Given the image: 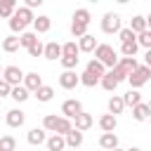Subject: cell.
<instances>
[{
    "label": "cell",
    "mask_w": 151,
    "mask_h": 151,
    "mask_svg": "<svg viewBox=\"0 0 151 151\" xmlns=\"http://www.w3.org/2000/svg\"><path fill=\"white\" fill-rule=\"evenodd\" d=\"M137 66H139V64H137V59H134V57H120V59H118V64H116L109 73L116 78V83H123V80H127V78L137 71Z\"/></svg>",
    "instance_id": "1"
},
{
    "label": "cell",
    "mask_w": 151,
    "mask_h": 151,
    "mask_svg": "<svg viewBox=\"0 0 151 151\" xmlns=\"http://www.w3.org/2000/svg\"><path fill=\"white\" fill-rule=\"evenodd\" d=\"M94 59L97 61H101L104 66H116L118 64V52L111 47V45H106V42H101V45H97V50H94Z\"/></svg>",
    "instance_id": "2"
},
{
    "label": "cell",
    "mask_w": 151,
    "mask_h": 151,
    "mask_svg": "<svg viewBox=\"0 0 151 151\" xmlns=\"http://www.w3.org/2000/svg\"><path fill=\"white\" fill-rule=\"evenodd\" d=\"M151 80V68H146L144 64L142 66H137V71L127 78V83H130V90H139L142 85H146Z\"/></svg>",
    "instance_id": "3"
},
{
    "label": "cell",
    "mask_w": 151,
    "mask_h": 151,
    "mask_svg": "<svg viewBox=\"0 0 151 151\" xmlns=\"http://www.w3.org/2000/svg\"><path fill=\"white\" fill-rule=\"evenodd\" d=\"M24 76H26V73H24L19 66H5V68H2V80H5L7 85H12V87L21 85Z\"/></svg>",
    "instance_id": "4"
},
{
    "label": "cell",
    "mask_w": 151,
    "mask_h": 151,
    "mask_svg": "<svg viewBox=\"0 0 151 151\" xmlns=\"http://www.w3.org/2000/svg\"><path fill=\"white\" fill-rule=\"evenodd\" d=\"M120 28H123L120 17H118L116 12H106L104 19H101V31H104V33H118Z\"/></svg>",
    "instance_id": "5"
},
{
    "label": "cell",
    "mask_w": 151,
    "mask_h": 151,
    "mask_svg": "<svg viewBox=\"0 0 151 151\" xmlns=\"http://www.w3.org/2000/svg\"><path fill=\"white\" fill-rule=\"evenodd\" d=\"M78 113H83V104H80L78 99H66V101L61 104V116H64V118L73 120Z\"/></svg>",
    "instance_id": "6"
},
{
    "label": "cell",
    "mask_w": 151,
    "mask_h": 151,
    "mask_svg": "<svg viewBox=\"0 0 151 151\" xmlns=\"http://www.w3.org/2000/svg\"><path fill=\"white\" fill-rule=\"evenodd\" d=\"M59 85H61L64 90H73V87L80 85V76H78L76 71H64V73L59 76Z\"/></svg>",
    "instance_id": "7"
},
{
    "label": "cell",
    "mask_w": 151,
    "mask_h": 151,
    "mask_svg": "<svg viewBox=\"0 0 151 151\" xmlns=\"http://www.w3.org/2000/svg\"><path fill=\"white\" fill-rule=\"evenodd\" d=\"M5 120H7L9 127H21V125L26 123V113H24L21 109H9L7 116H5Z\"/></svg>",
    "instance_id": "8"
},
{
    "label": "cell",
    "mask_w": 151,
    "mask_h": 151,
    "mask_svg": "<svg viewBox=\"0 0 151 151\" xmlns=\"http://www.w3.org/2000/svg\"><path fill=\"white\" fill-rule=\"evenodd\" d=\"M71 123H73V130L85 132V130H90V127H92V123H94V120H92V116H90V113H85V111H83V113H78Z\"/></svg>",
    "instance_id": "9"
},
{
    "label": "cell",
    "mask_w": 151,
    "mask_h": 151,
    "mask_svg": "<svg viewBox=\"0 0 151 151\" xmlns=\"http://www.w3.org/2000/svg\"><path fill=\"white\" fill-rule=\"evenodd\" d=\"M24 87H26L28 92H38V90L42 87V76H38L35 71H33V73H26V76H24Z\"/></svg>",
    "instance_id": "10"
},
{
    "label": "cell",
    "mask_w": 151,
    "mask_h": 151,
    "mask_svg": "<svg viewBox=\"0 0 151 151\" xmlns=\"http://www.w3.org/2000/svg\"><path fill=\"white\" fill-rule=\"evenodd\" d=\"M26 139H28V144L40 146V144H45V142H47V132H45L42 127H33V130H28Z\"/></svg>",
    "instance_id": "11"
},
{
    "label": "cell",
    "mask_w": 151,
    "mask_h": 151,
    "mask_svg": "<svg viewBox=\"0 0 151 151\" xmlns=\"http://www.w3.org/2000/svg\"><path fill=\"white\" fill-rule=\"evenodd\" d=\"M99 146L106 149V151L118 149V137H116V132H101V137H99Z\"/></svg>",
    "instance_id": "12"
},
{
    "label": "cell",
    "mask_w": 151,
    "mask_h": 151,
    "mask_svg": "<svg viewBox=\"0 0 151 151\" xmlns=\"http://www.w3.org/2000/svg\"><path fill=\"white\" fill-rule=\"evenodd\" d=\"M99 127H101V132H116V127H118V118L111 116V113H104V116L99 118Z\"/></svg>",
    "instance_id": "13"
},
{
    "label": "cell",
    "mask_w": 151,
    "mask_h": 151,
    "mask_svg": "<svg viewBox=\"0 0 151 151\" xmlns=\"http://www.w3.org/2000/svg\"><path fill=\"white\" fill-rule=\"evenodd\" d=\"M33 28H35V35H38V33H47V31L52 28V19L45 17V14H40V17L33 19Z\"/></svg>",
    "instance_id": "14"
},
{
    "label": "cell",
    "mask_w": 151,
    "mask_h": 151,
    "mask_svg": "<svg viewBox=\"0 0 151 151\" xmlns=\"http://www.w3.org/2000/svg\"><path fill=\"white\" fill-rule=\"evenodd\" d=\"M45 146H47V151H64L66 149V139L61 134H52V137H47Z\"/></svg>",
    "instance_id": "15"
},
{
    "label": "cell",
    "mask_w": 151,
    "mask_h": 151,
    "mask_svg": "<svg viewBox=\"0 0 151 151\" xmlns=\"http://www.w3.org/2000/svg\"><path fill=\"white\" fill-rule=\"evenodd\" d=\"M45 59H61V45L59 42H45V52H42Z\"/></svg>",
    "instance_id": "16"
},
{
    "label": "cell",
    "mask_w": 151,
    "mask_h": 151,
    "mask_svg": "<svg viewBox=\"0 0 151 151\" xmlns=\"http://www.w3.org/2000/svg\"><path fill=\"white\" fill-rule=\"evenodd\" d=\"M17 12V0H0V19H12Z\"/></svg>",
    "instance_id": "17"
},
{
    "label": "cell",
    "mask_w": 151,
    "mask_h": 151,
    "mask_svg": "<svg viewBox=\"0 0 151 151\" xmlns=\"http://www.w3.org/2000/svg\"><path fill=\"white\" fill-rule=\"evenodd\" d=\"M78 50L80 52H94L97 50V40H94V35H83L80 40H78Z\"/></svg>",
    "instance_id": "18"
},
{
    "label": "cell",
    "mask_w": 151,
    "mask_h": 151,
    "mask_svg": "<svg viewBox=\"0 0 151 151\" xmlns=\"http://www.w3.org/2000/svg\"><path fill=\"white\" fill-rule=\"evenodd\" d=\"M123 109H125V104H123V97H120V94H113V97L109 99V113L118 118V113H123Z\"/></svg>",
    "instance_id": "19"
},
{
    "label": "cell",
    "mask_w": 151,
    "mask_h": 151,
    "mask_svg": "<svg viewBox=\"0 0 151 151\" xmlns=\"http://www.w3.org/2000/svg\"><path fill=\"white\" fill-rule=\"evenodd\" d=\"M123 104L125 106H137V104H142V94H139V90H127L125 94H123Z\"/></svg>",
    "instance_id": "20"
},
{
    "label": "cell",
    "mask_w": 151,
    "mask_h": 151,
    "mask_svg": "<svg viewBox=\"0 0 151 151\" xmlns=\"http://www.w3.org/2000/svg\"><path fill=\"white\" fill-rule=\"evenodd\" d=\"M149 116H151V111H149V106H146L144 101H142V104H137V106L132 109V118H134L137 123H144Z\"/></svg>",
    "instance_id": "21"
},
{
    "label": "cell",
    "mask_w": 151,
    "mask_h": 151,
    "mask_svg": "<svg viewBox=\"0 0 151 151\" xmlns=\"http://www.w3.org/2000/svg\"><path fill=\"white\" fill-rule=\"evenodd\" d=\"M85 71H90L92 76H97V78H101V76H106V66L101 64V61H97V59H90L87 61V68Z\"/></svg>",
    "instance_id": "22"
},
{
    "label": "cell",
    "mask_w": 151,
    "mask_h": 151,
    "mask_svg": "<svg viewBox=\"0 0 151 151\" xmlns=\"http://www.w3.org/2000/svg\"><path fill=\"white\" fill-rule=\"evenodd\" d=\"M73 130V123L68 120V118H64V116H59V120H57V130H54V134H61V137H66L68 132Z\"/></svg>",
    "instance_id": "23"
},
{
    "label": "cell",
    "mask_w": 151,
    "mask_h": 151,
    "mask_svg": "<svg viewBox=\"0 0 151 151\" xmlns=\"http://www.w3.org/2000/svg\"><path fill=\"white\" fill-rule=\"evenodd\" d=\"M14 17H17L21 24H26V26H28V24H33V19H35V17H33V12H31L28 7H17Z\"/></svg>",
    "instance_id": "24"
},
{
    "label": "cell",
    "mask_w": 151,
    "mask_h": 151,
    "mask_svg": "<svg viewBox=\"0 0 151 151\" xmlns=\"http://www.w3.org/2000/svg\"><path fill=\"white\" fill-rule=\"evenodd\" d=\"M127 28H130V31H132L134 35H139L142 31H146V19H144V17H132V19H130V26H127Z\"/></svg>",
    "instance_id": "25"
},
{
    "label": "cell",
    "mask_w": 151,
    "mask_h": 151,
    "mask_svg": "<svg viewBox=\"0 0 151 151\" xmlns=\"http://www.w3.org/2000/svg\"><path fill=\"white\" fill-rule=\"evenodd\" d=\"M21 45H19V35H7V38H2V50L5 52H17Z\"/></svg>",
    "instance_id": "26"
},
{
    "label": "cell",
    "mask_w": 151,
    "mask_h": 151,
    "mask_svg": "<svg viewBox=\"0 0 151 151\" xmlns=\"http://www.w3.org/2000/svg\"><path fill=\"white\" fill-rule=\"evenodd\" d=\"M9 97H12L14 101H19V104H21V101H26V99L31 97V92H28V90H26L24 85H17V87H12V92H9Z\"/></svg>",
    "instance_id": "27"
},
{
    "label": "cell",
    "mask_w": 151,
    "mask_h": 151,
    "mask_svg": "<svg viewBox=\"0 0 151 151\" xmlns=\"http://www.w3.org/2000/svg\"><path fill=\"white\" fill-rule=\"evenodd\" d=\"M33 94H35V99H38V101H42V104H45V101H52V97H54V87L42 85V87H40L38 92H33Z\"/></svg>",
    "instance_id": "28"
},
{
    "label": "cell",
    "mask_w": 151,
    "mask_h": 151,
    "mask_svg": "<svg viewBox=\"0 0 151 151\" xmlns=\"http://www.w3.org/2000/svg\"><path fill=\"white\" fill-rule=\"evenodd\" d=\"M66 146H71V149H78L80 144H83V132H78V130H71L66 137Z\"/></svg>",
    "instance_id": "29"
},
{
    "label": "cell",
    "mask_w": 151,
    "mask_h": 151,
    "mask_svg": "<svg viewBox=\"0 0 151 151\" xmlns=\"http://www.w3.org/2000/svg\"><path fill=\"white\" fill-rule=\"evenodd\" d=\"M38 40H40V38H38L35 33H31V31H24V33L19 35V45H21V47H26V50H28L31 45H35Z\"/></svg>",
    "instance_id": "30"
},
{
    "label": "cell",
    "mask_w": 151,
    "mask_h": 151,
    "mask_svg": "<svg viewBox=\"0 0 151 151\" xmlns=\"http://www.w3.org/2000/svg\"><path fill=\"white\" fill-rule=\"evenodd\" d=\"M78 54H80V50H78L76 40H68V42L61 45V57H78Z\"/></svg>",
    "instance_id": "31"
},
{
    "label": "cell",
    "mask_w": 151,
    "mask_h": 151,
    "mask_svg": "<svg viewBox=\"0 0 151 151\" xmlns=\"http://www.w3.org/2000/svg\"><path fill=\"white\" fill-rule=\"evenodd\" d=\"M99 85H101V87H104L106 92H113V90L118 87V83H116V78H113V76H111L109 71H106V76H101V78H99Z\"/></svg>",
    "instance_id": "32"
},
{
    "label": "cell",
    "mask_w": 151,
    "mask_h": 151,
    "mask_svg": "<svg viewBox=\"0 0 151 151\" xmlns=\"http://www.w3.org/2000/svg\"><path fill=\"white\" fill-rule=\"evenodd\" d=\"M57 120H59V116H54V113H47V116L42 118V130L54 134V130H57Z\"/></svg>",
    "instance_id": "33"
},
{
    "label": "cell",
    "mask_w": 151,
    "mask_h": 151,
    "mask_svg": "<svg viewBox=\"0 0 151 151\" xmlns=\"http://www.w3.org/2000/svg\"><path fill=\"white\" fill-rule=\"evenodd\" d=\"M0 151H17V139L12 134H2L0 137Z\"/></svg>",
    "instance_id": "34"
},
{
    "label": "cell",
    "mask_w": 151,
    "mask_h": 151,
    "mask_svg": "<svg viewBox=\"0 0 151 151\" xmlns=\"http://www.w3.org/2000/svg\"><path fill=\"white\" fill-rule=\"evenodd\" d=\"M90 9H85V7H80V9H76L73 12V21H80V24H85V26H90Z\"/></svg>",
    "instance_id": "35"
},
{
    "label": "cell",
    "mask_w": 151,
    "mask_h": 151,
    "mask_svg": "<svg viewBox=\"0 0 151 151\" xmlns=\"http://www.w3.org/2000/svg\"><path fill=\"white\" fill-rule=\"evenodd\" d=\"M71 35L80 40L83 35H87V26H85V24H80V21H71Z\"/></svg>",
    "instance_id": "36"
},
{
    "label": "cell",
    "mask_w": 151,
    "mask_h": 151,
    "mask_svg": "<svg viewBox=\"0 0 151 151\" xmlns=\"http://www.w3.org/2000/svg\"><path fill=\"white\" fill-rule=\"evenodd\" d=\"M137 50H139L137 40H132V42H120V52H123V57H134Z\"/></svg>",
    "instance_id": "37"
},
{
    "label": "cell",
    "mask_w": 151,
    "mask_h": 151,
    "mask_svg": "<svg viewBox=\"0 0 151 151\" xmlns=\"http://www.w3.org/2000/svg\"><path fill=\"white\" fill-rule=\"evenodd\" d=\"M80 85H85V87H94V85H99V78L92 76L90 71H85V73H80Z\"/></svg>",
    "instance_id": "38"
},
{
    "label": "cell",
    "mask_w": 151,
    "mask_h": 151,
    "mask_svg": "<svg viewBox=\"0 0 151 151\" xmlns=\"http://www.w3.org/2000/svg\"><path fill=\"white\" fill-rule=\"evenodd\" d=\"M137 45L144 47V50H151V31H149V28L142 31V33L137 35Z\"/></svg>",
    "instance_id": "39"
},
{
    "label": "cell",
    "mask_w": 151,
    "mask_h": 151,
    "mask_svg": "<svg viewBox=\"0 0 151 151\" xmlns=\"http://www.w3.org/2000/svg\"><path fill=\"white\" fill-rule=\"evenodd\" d=\"M59 61H61V66H64V71H73V68L78 66V61H80V57H61Z\"/></svg>",
    "instance_id": "40"
},
{
    "label": "cell",
    "mask_w": 151,
    "mask_h": 151,
    "mask_svg": "<svg viewBox=\"0 0 151 151\" xmlns=\"http://www.w3.org/2000/svg\"><path fill=\"white\" fill-rule=\"evenodd\" d=\"M118 38H120V42H132V40H137V35H134L130 28H120V31H118Z\"/></svg>",
    "instance_id": "41"
},
{
    "label": "cell",
    "mask_w": 151,
    "mask_h": 151,
    "mask_svg": "<svg viewBox=\"0 0 151 151\" xmlns=\"http://www.w3.org/2000/svg\"><path fill=\"white\" fill-rule=\"evenodd\" d=\"M42 52H45V45H42L40 40H38L35 45L28 47V57H42Z\"/></svg>",
    "instance_id": "42"
},
{
    "label": "cell",
    "mask_w": 151,
    "mask_h": 151,
    "mask_svg": "<svg viewBox=\"0 0 151 151\" xmlns=\"http://www.w3.org/2000/svg\"><path fill=\"white\" fill-rule=\"evenodd\" d=\"M9 92H12V85H7V83L0 78V97H9Z\"/></svg>",
    "instance_id": "43"
},
{
    "label": "cell",
    "mask_w": 151,
    "mask_h": 151,
    "mask_svg": "<svg viewBox=\"0 0 151 151\" xmlns=\"http://www.w3.org/2000/svg\"><path fill=\"white\" fill-rule=\"evenodd\" d=\"M40 5H42V0H26V5H24V7H28V9L33 12V9H35V7H40Z\"/></svg>",
    "instance_id": "44"
},
{
    "label": "cell",
    "mask_w": 151,
    "mask_h": 151,
    "mask_svg": "<svg viewBox=\"0 0 151 151\" xmlns=\"http://www.w3.org/2000/svg\"><path fill=\"white\" fill-rule=\"evenodd\" d=\"M144 66L151 68V50H146V54H144Z\"/></svg>",
    "instance_id": "45"
},
{
    "label": "cell",
    "mask_w": 151,
    "mask_h": 151,
    "mask_svg": "<svg viewBox=\"0 0 151 151\" xmlns=\"http://www.w3.org/2000/svg\"><path fill=\"white\" fill-rule=\"evenodd\" d=\"M144 19H146V28L151 31V14H149V17H144Z\"/></svg>",
    "instance_id": "46"
},
{
    "label": "cell",
    "mask_w": 151,
    "mask_h": 151,
    "mask_svg": "<svg viewBox=\"0 0 151 151\" xmlns=\"http://www.w3.org/2000/svg\"><path fill=\"white\" fill-rule=\"evenodd\" d=\"M125 151H142L139 146H130V149H125Z\"/></svg>",
    "instance_id": "47"
},
{
    "label": "cell",
    "mask_w": 151,
    "mask_h": 151,
    "mask_svg": "<svg viewBox=\"0 0 151 151\" xmlns=\"http://www.w3.org/2000/svg\"><path fill=\"white\" fill-rule=\"evenodd\" d=\"M146 106H149V111H151V99H149V101H146Z\"/></svg>",
    "instance_id": "48"
},
{
    "label": "cell",
    "mask_w": 151,
    "mask_h": 151,
    "mask_svg": "<svg viewBox=\"0 0 151 151\" xmlns=\"http://www.w3.org/2000/svg\"><path fill=\"white\" fill-rule=\"evenodd\" d=\"M113 151H123V149H113Z\"/></svg>",
    "instance_id": "49"
},
{
    "label": "cell",
    "mask_w": 151,
    "mask_h": 151,
    "mask_svg": "<svg viewBox=\"0 0 151 151\" xmlns=\"http://www.w3.org/2000/svg\"><path fill=\"white\" fill-rule=\"evenodd\" d=\"M0 71H2V68H0Z\"/></svg>",
    "instance_id": "50"
}]
</instances>
